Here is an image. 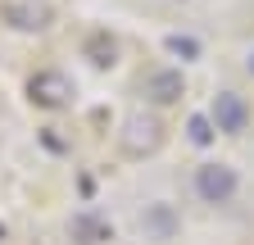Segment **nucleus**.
I'll return each instance as SVG.
<instances>
[{
    "label": "nucleus",
    "mask_w": 254,
    "mask_h": 245,
    "mask_svg": "<svg viewBox=\"0 0 254 245\" xmlns=\"http://www.w3.org/2000/svg\"><path fill=\"white\" fill-rule=\"evenodd\" d=\"M118 145H123V155L145 159V155H154V150L164 145V122H159L154 114H145V109H132V114L123 118Z\"/></svg>",
    "instance_id": "f257e3e1"
},
{
    "label": "nucleus",
    "mask_w": 254,
    "mask_h": 245,
    "mask_svg": "<svg viewBox=\"0 0 254 245\" xmlns=\"http://www.w3.org/2000/svg\"><path fill=\"white\" fill-rule=\"evenodd\" d=\"M73 96H77L73 77L59 73V68H41V73L27 77V100L37 105V109H68Z\"/></svg>",
    "instance_id": "f03ea898"
},
{
    "label": "nucleus",
    "mask_w": 254,
    "mask_h": 245,
    "mask_svg": "<svg viewBox=\"0 0 254 245\" xmlns=\"http://www.w3.org/2000/svg\"><path fill=\"white\" fill-rule=\"evenodd\" d=\"M236 186H241V177H236V168H227V164H200V168H195V195H200L204 204H227V200L236 195Z\"/></svg>",
    "instance_id": "7ed1b4c3"
},
{
    "label": "nucleus",
    "mask_w": 254,
    "mask_h": 245,
    "mask_svg": "<svg viewBox=\"0 0 254 245\" xmlns=\"http://www.w3.org/2000/svg\"><path fill=\"white\" fill-rule=\"evenodd\" d=\"M0 18H5L14 32H46L55 23V5L50 0H5V5H0Z\"/></svg>",
    "instance_id": "20e7f679"
},
{
    "label": "nucleus",
    "mask_w": 254,
    "mask_h": 245,
    "mask_svg": "<svg viewBox=\"0 0 254 245\" xmlns=\"http://www.w3.org/2000/svg\"><path fill=\"white\" fill-rule=\"evenodd\" d=\"M209 122H213L222 136H241L250 127V105H245V96H236V91H218L213 105H209Z\"/></svg>",
    "instance_id": "39448f33"
},
{
    "label": "nucleus",
    "mask_w": 254,
    "mask_h": 245,
    "mask_svg": "<svg viewBox=\"0 0 254 245\" xmlns=\"http://www.w3.org/2000/svg\"><path fill=\"white\" fill-rule=\"evenodd\" d=\"M145 96H150L154 105H173V100H182V96H186V77H182V68H154V73L145 77Z\"/></svg>",
    "instance_id": "423d86ee"
},
{
    "label": "nucleus",
    "mask_w": 254,
    "mask_h": 245,
    "mask_svg": "<svg viewBox=\"0 0 254 245\" xmlns=\"http://www.w3.org/2000/svg\"><path fill=\"white\" fill-rule=\"evenodd\" d=\"M68 232H73L77 245H105V241H114L109 218H100V213H91V209L73 213V218H68Z\"/></svg>",
    "instance_id": "0eeeda50"
},
{
    "label": "nucleus",
    "mask_w": 254,
    "mask_h": 245,
    "mask_svg": "<svg viewBox=\"0 0 254 245\" xmlns=\"http://www.w3.org/2000/svg\"><path fill=\"white\" fill-rule=\"evenodd\" d=\"M141 232H145L150 241H173V236H177V209H173V204H150V209L141 213Z\"/></svg>",
    "instance_id": "6e6552de"
},
{
    "label": "nucleus",
    "mask_w": 254,
    "mask_h": 245,
    "mask_svg": "<svg viewBox=\"0 0 254 245\" xmlns=\"http://www.w3.org/2000/svg\"><path fill=\"white\" fill-rule=\"evenodd\" d=\"M86 59L95 68H114L118 64V41L109 37V32H95L91 41H86Z\"/></svg>",
    "instance_id": "1a4fd4ad"
},
{
    "label": "nucleus",
    "mask_w": 254,
    "mask_h": 245,
    "mask_svg": "<svg viewBox=\"0 0 254 245\" xmlns=\"http://www.w3.org/2000/svg\"><path fill=\"white\" fill-rule=\"evenodd\" d=\"M186 136H190V145H213L218 127L209 122V114H190V118H186Z\"/></svg>",
    "instance_id": "9d476101"
},
{
    "label": "nucleus",
    "mask_w": 254,
    "mask_h": 245,
    "mask_svg": "<svg viewBox=\"0 0 254 245\" xmlns=\"http://www.w3.org/2000/svg\"><path fill=\"white\" fill-rule=\"evenodd\" d=\"M164 46H168V55H177V59H195V55H200V41H195V37H182V32L164 37Z\"/></svg>",
    "instance_id": "9b49d317"
},
{
    "label": "nucleus",
    "mask_w": 254,
    "mask_h": 245,
    "mask_svg": "<svg viewBox=\"0 0 254 245\" xmlns=\"http://www.w3.org/2000/svg\"><path fill=\"white\" fill-rule=\"evenodd\" d=\"M245 68H250V77H254V50H250V59H245Z\"/></svg>",
    "instance_id": "f8f14e48"
},
{
    "label": "nucleus",
    "mask_w": 254,
    "mask_h": 245,
    "mask_svg": "<svg viewBox=\"0 0 254 245\" xmlns=\"http://www.w3.org/2000/svg\"><path fill=\"white\" fill-rule=\"evenodd\" d=\"M0 241H5V223H0Z\"/></svg>",
    "instance_id": "ddd939ff"
}]
</instances>
